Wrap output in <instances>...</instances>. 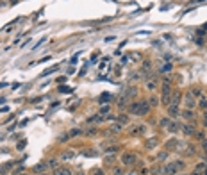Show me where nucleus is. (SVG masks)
<instances>
[{
	"mask_svg": "<svg viewBox=\"0 0 207 175\" xmlns=\"http://www.w3.org/2000/svg\"><path fill=\"white\" fill-rule=\"evenodd\" d=\"M122 163H123V166H134L138 163V156H136V154L127 152V154L122 156Z\"/></svg>",
	"mask_w": 207,
	"mask_h": 175,
	"instance_id": "nucleus-1",
	"label": "nucleus"
},
{
	"mask_svg": "<svg viewBox=\"0 0 207 175\" xmlns=\"http://www.w3.org/2000/svg\"><path fill=\"white\" fill-rule=\"evenodd\" d=\"M50 170L48 166V161H41V163H38L36 166H32V173L34 175H41V173H46Z\"/></svg>",
	"mask_w": 207,
	"mask_h": 175,
	"instance_id": "nucleus-2",
	"label": "nucleus"
},
{
	"mask_svg": "<svg viewBox=\"0 0 207 175\" xmlns=\"http://www.w3.org/2000/svg\"><path fill=\"white\" fill-rule=\"evenodd\" d=\"M184 163H168L164 166V175H173L179 172V168H182Z\"/></svg>",
	"mask_w": 207,
	"mask_h": 175,
	"instance_id": "nucleus-3",
	"label": "nucleus"
},
{
	"mask_svg": "<svg viewBox=\"0 0 207 175\" xmlns=\"http://www.w3.org/2000/svg\"><path fill=\"white\" fill-rule=\"evenodd\" d=\"M184 105H186V109H193V107L196 105V100L191 93H186L184 95Z\"/></svg>",
	"mask_w": 207,
	"mask_h": 175,
	"instance_id": "nucleus-4",
	"label": "nucleus"
},
{
	"mask_svg": "<svg viewBox=\"0 0 207 175\" xmlns=\"http://www.w3.org/2000/svg\"><path fill=\"white\" fill-rule=\"evenodd\" d=\"M168 114H170V118H177V116H180L179 105H177V104H170V105H168Z\"/></svg>",
	"mask_w": 207,
	"mask_h": 175,
	"instance_id": "nucleus-5",
	"label": "nucleus"
},
{
	"mask_svg": "<svg viewBox=\"0 0 207 175\" xmlns=\"http://www.w3.org/2000/svg\"><path fill=\"white\" fill-rule=\"evenodd\" d=\"M145 129H146L145 125H132L129 132L132 134V136H138V134H143V132H145Z\"/></svg>",
	"mask_w": 207,
	"mask_h": 175,
	"instance_id": "nucleus-6",
	"label": "nucleus"
},
{
	"mask_svg": "<svg viewBox=\"0 0 207 175\" xmlns=\"http://www.w3.org/2000/svg\"><path fill=\"white\" fill-rule=\"evenodd\" d=\"M182 132L186 134V136H193V134H195V125H193V123L182 125Z\"/></svg>",
	"mask_w": 207,
	"mask_h": 175,
	"instance_id": "nucleus-7",
	"label": "nucleus"
},
{
	"mask_svg": "<svg viewBox=\"0 0 207 175\" xmlns=\"http://www.w3.org/2000/svg\"><path fill=\"white\" fill-rule=\"evenodd\" d=\"M141 102V105H139V116H143V114H146L148 113V109H150V104L146 102V100H139Z\"/></svg>",
	"mask_w": 207,
	"mask_h": 175,
	"instance_id": "nucleus-8",
	"label": "nucleus"
},
{
	"mask_svg": "<svg viewBox=\"0 0 207 175\" xmlns=\"http://www.w3.org/2000/svg\"><path fill=\"white\" fill-rule=\"evenodd\" d=\"M139 105H141V102H139V100H136V102H132V104L129 105V111H130L132 114H138V116H139Z\"/></svg>",
	"mask_w": 207,
	"mask_h": 175,
	"instance_id": "nucleus-9",
	"label": "nucleus"
},
{
	"mask_svg": "<svg viewBox=\"0 0 207 175\" xmlns=\"http://www.w3.org/2000/svg\"><path fill=\"white\" fill-rule=\"evenodd\" d=\"M180 116H182L184 120H188V122H189V120H193V118H195V114H193V109H184L182 113H180Z\"/></svg>",
	"mask_w": 207,
	"mask_h": 175,
	"instance_id": "nucleus-10",
	"label": "nucleus"
},
{
	"mask_svg": "<svg viewBox=\"0 0 207 175\" xmlns=\"http://www.w3.org/2000/svg\"><path fill=\"white\" fill-rule=\"evenodd\" d=\"M54 175H71V170L70 168H56Z\"/></svg>",
	"mask_w": 207,
	"mask_h": 175,
	"instance_id": "nucleus-11",
	"label": "nucleus"
},
{
	"mask_svg": "<svg viewBox=\"0 0 207 175\" xmlns=\"http://www.w3.org/2000/svg\"><path fill=\"white\" fill-rule=\"evenodd\" d=\"M155 88H157V82L153 79H148L146 80V89L148 91H155Z\"/></svg>",
	"mask_w": 207,
	"mask_h": 175,
	"instance_id": "nucleus-12",
	"label": "nucleus"
},
{
	"mask_svg": "<svg viewBox=\"0 0 207 175\" xmlns=\"http://www.w3.org/2000/svg\"><path fill=\"white\" fill-rule=\"evenodd\" d=\"M11 168H13V163H7L5 166H0V175H7Z\"/></svg>",
	"mask_w": 207,
	"mask_h": 175,
	"instance_id": "nucleus-13",
	"label": "nucleus"
},
{
	"mask_svg": "<svg viewBox=\"0 0 207 175\" xmlns=\"http://www.w3.org/2000/svg\"><path fill=\"white\" fill-rule=\"evenodd\" d=\"M179 129H180V125L175 123V122H171V123L168 125V132H179Z\"/></svg>",
	"mask_w": 207,
	"mask_h": 175,
	"instance_id": "nucleus-14",
	"label": "nucleus"
},
{
	"mask_svg": "<svg viewBox=\"0 0 207 175\" xmlns=\"http://www.w3.org/2000/svg\"><path fill=\"white\" fill-rule=\"evenodd\" d=\"M114 120H118L122 125H125L127 122H129V118H127V114H118V116H114Z\"/></svg>",
	"mask_w": 207,
	"mask_h": 175,
	"instance_id": "nucleus-15",
	"label": "nucleus"
},
{
	"mask_svg": "<svg viewBox=\"0 0 207 175\" xmlns=\"http://www.w3.org/2000/svg\"><path fill=\"white\" fill-rule=\"evenodd\" d=\"M73 156H75V154H73L71 150H70V152H63V154H61V161H68V159H71Z\"/></svg>",
	"mask_w": 207,
	"mask_h": 175,
	"instance_id": "nucleus-16",
	"label": "nucleus"
},
{
	"mask_svg": "<svg viewBox=\"0 0 207 175\" xmlns=\"http://www.w3.org/2000/svg\"><path fill=\"white\" fill-rule=\"evenodd\" d=\"M196 104H198L200 107H202V109H207V98H205V97H200Z\"/></svg>",
	"mask_w": 207,
	"mask_h": 175,
	"instance_id": "nucleus-17",
	"label": "nucleus"
},
{
	"mask_svg": "<svg viewBox=\"0 0 207 175\" xmlns=\"http://www.w3.org/2000/svg\"><path fill=\"white\" fill-rule=\"evenodd\" d=\"M109 113H111V107L109 105H102V109H100V116H109Z\"/></svg>",
	"mask_w": 207,
	"mask_h": 175,
	"instance_id": "nucleus-18",
	"label": "nucleus"
},
{
	"mask_svg": "<svg viewBox=\"0 0 207 175\" xmlns=\"http://www.w3.org/2000/svg\"><path fill=\"white\" fill-rule=\"evenodd\" d=\"M177 145H179V141H177V139H170L168 143H166V146H168V150H171V148H177Z\"/></svg>",
	"mask_w": 207,
	"mask_h": 175,
	"instance_id": "nucleus-19",
	"label": "nucleus"
},
{
	"mask_svg": "<svg viewBox=\"0 0 207 175\" xmlns=\"http://www.w3.org/2000/svg\"><path fill=\"white\" fill-rule=\"evenodd\" d=\"M122 129H123V125H122V123H116V125H112V127H111V132H112V134H116V132H120Z\"/></svg>",
	"mask_w": 207,
	"mask_h": 175,
	"instance_id": "nucleus-20",
	"label": "nucleus"
},
{
	"mask_svg": "<svg viewBox=\"0 0 207 175\" xmlns=\"http://www.w3.org/2000/svg\"><path fill=\"white\" fill-rule=\"evenodd\" d=\"M68 134H70V138H75V136H81V134H82V131H81V129H71Z\"/></svg>",
	"mask_w": 207,
	"mask_h": 175,
	"instance_id": "nucleus-21",
	"label": "nucleus"
},
{
	"mask_svg": "<svg viewBox=\"0 0 207 175\" xmlns=\"http://www.w3.org/2000/svg\"><path fill=\"white\" fill-rule=\"evenodd\" d=\"M57 68H59V66H52V68H50V70H45V72L41 73V75H43V77H46V75H50V73H54V72H56Z\"/></svg>",
	"mask_w": 207,
	"mask_h": 175,
	"instance_id": "nucleus-22",
	"label": "nucleus"
},
{
	"mask_svg": "<svg viewBox=\"0 0 207 175\" xmlns=\"http://www.w3.org/2000/svg\"><path fill=\"white\" fill-rule=\"evenodd\" d=\"M134 95H136V89H134V88H129V89L125 91V97H134Z\"/></svg>",
	"mask_w": 207,
	"mask_h": 175,
	"instance_id": "nucleus-23",
	"label": "nucleus"
},
{
	"mask_svg": "<svg viewBox=\"0 0 207 175\" xmlns=\"http://www.w3.org/2000/svg\"><path fill=\"white\" fill-rule=\"evenodd\" d=\"M57 164H59L57 159H50V161H48V166H50V168H57Z\"/></svg>",
	"mask_w": 207,
	"mask_h": 175,
	"instance_id": "nucleus-24",
	"label": "nucleus"
},
{
	"mask_svg": "<svg viewBox=\"0 0 207 175\" xmlns=\"http://www.w3.org/2000/svg\"><path fill=\"white\" fill-rule=\"evenodd\" d=\"M59 91H63V93H71V88H68V86H61V88H59Z\"/></svg>",
	"mask_w": 207,
	"mask_h": 175,
	"instance_id": "nucleus-25",
	"label": "nucleus"
},
{
	"mask_svg": "<svg viewBox=\"0 0 207 175\" xmlns=\"http://www.w3.org/2000/svg\"><path fill=\"white\" fill-rule=\"evenodd\" d=\"M109 98H111V95H109V93H105V95H102V97H100V104H104L105 100H109Z\"/></svg>",
	"mask_w": 207,
	"mask_h": 175,
	"instance_id": "nucleus-26",
	"label": "nucleus"
},
{
	"mask_svg": "<svg viewBox=\"0 0 207 175\" xmlns=\"http://www.w3.org/2000/svg\"><path fill=\"white\" fill-rule=\"evenodd\" d=\"M166 156H168V152H161V154L157 156V159H159V161H164V159H166Z\"/></svg>",
	"mask_w": 207,
	"mask_h": 175,
	"instance_id": "nucleus-27",
	"label": "nucleus"
},
{
	"mask_svg": "<svg viewBox=\"0 0 207 175\" xmlns=\"http://www.w3.org/2000/svg\"><path fill=\"white\" fill-rule=\"evenodd\" d=\"M159 123H161L163 127H168V125H170V120H168V118H163V120H161Z\"/></svg>",
	"mask_w": 207,
	"mask_h": 175,
	"instance_id": "nucleus-28",
	"label": "nucleus"
},
{
	"mask_svg": "<svg viewBox=\"0 0 207 175\" xmlns=\"http://www.w3.org/2000/svg\"><path fill=\"white\" fill-rule=\"evenodd\" d=\"M93 175H105V172L102 170V168H97V170L93 172Z\"/></svg>",
	"mask_w": 207,
	"mask_h": 175,
	"instance_id": "nucleus-29",
	"label": "nucleus"
},
{
	"mask_svg": "<svg viewBox=\"0 0 207 175\" xmlns=\"http://www.w3.org/2000/svg\"><path fill=\"white\" fill-rule=\"evenodd\" d=\"M148 102H150V105H157V104H159V102H157V97H152Z\"/></svg>",
	"mask_w": 207,
	"mask_h": 175,
	"instance_id": "nucleus-30",
	"label": "nucleus"
},
{
	"mask_svg": "<svg viewBox=\"0 0 207 175\" xmlns=\"http://www.w3.org/2000/svg\"><path fill=\"white\" fill-rule=\"evenodd\" d=\"M84 134H88V136H95V134H97V131H95V129H88Z\"/></svg>",
	"mask_w": 207,
	"mask_h": 175,
	"instance_id": "nucleus-31",
	"label": "nucleus"
},
{
	"mask_svg": "<svg viewBox=\"0 0 207 175\" xmlns=\"http://www.w3.org/2000/svg\"><path fill=\"white\" fill-rule=\"evenodd\" d=\"M68 138H70V134L66 132V134H63V136H59V141H66V139H68Z\"/></svg>",
	"mask_w": 207,
	"mask_h": 175,
	"instance_id": "nucleus-32",
	"label": "nucleus"
},
{
	"mask_svg": "<svg viewBox=\"0 0 207 175\" xmlns=\"http://www.w3.org/2000/svg\"><path fill=\"white\" fill-rule=\"evenodd\" d=\"M25 143H27L25 139H23V141H20V145H18V150H23V148H25Z\"/></svg>",
	"mask_w": 207,
	"mask_h": 175,
	"instance_id": "nucleus-33",
	"label": "nucleus"
},
{
	"mask_svg": "<svg viewBox=\"0 0 207 175\" xmlns=\"http://www.w3.org/2000/svg\"><path fill=\"white\" fill-rule=\"evenodd\" d=\"M161 72H171V64H166V66H163V70Z\"/></svg>",
	"mask_w": 207,
	"mask_h": 175,
	"instance_id": "nucleus-34",
	"label": "nucleus"
},
{
	"mask_svg": "<svg viewBox=\"0 0 207 175\" xmlns=\"http://www.w3.org/2000/svg\"><path fill=\"white\" fill-rule=\"evenodd\" d=\"M153 146H155V139H150L148 141V148H153Z\"/></svg>",
	"mask_w": 207,
	"mask_h": 175,
	"instance_id": "nucleus-35",
	"label": "nucleus"
},
{
	"mask_svg": "<svg viewBox=\"0 0 207 175\" xmlns=\"http://www.w3.org/2000/svg\"><path fill=\"white\" fill-rule=\"evenodd\" d=\"M105 161H107V163H112V161H114V156H107V157H105Z\"/></svg>",
	"mask_w": 207,
	"mask_h": 175,
	"instance_id": "nucleus-36",
	"label": "nucleus"
},
{
	"mask_svg": "<svg viewBox=\"0 0 207 175\" xmlns=\"http://www.w3.org/2000/svg\"><path fill=\"white\" fill-rule=\"evenodd\" d=\"M202 148L207 150V141H204V139H202Z\"/></svg>",
	"mask_w": 207,
	"mask_h": 175,
	"instance_id": "nucleus-37",
	"label": "nucleus"
},
{
	"mask_svg": "<svg viewBox=\"0 0 207 175\" xmlns=\"http://www.w3.org/2000/svg\"><path fill=\"white\" fill-rule=\"evenodd\" d=\"M77 175H86V173H84V172H79V173H77Z\"/></svg>",
	"mask_w": 207,
	"mask_h": 175,
	"instance_id": "nucleus-38",
	"label": "nucleus"
},
{
	"mask_svg": "<svg viewBox=\"0 0 207 175\" xmlns=\"http://www.w3.org/2000/svg\"><path fill=\"white\" fill-rule=\"evenodd\" d=\"M204 118H205V120H207V113H205V114H204Z\"/></svg>",
	"mask_w": 207,
	"mask_h": 175,
	"instance_id": "nucleus-39",
	"label": "nucleus"
},
{
	"mask_svg": "<svg viewBox=\"0 0 207 175\" xmlns=\"http://www.w3.org/2000/svg\"><path fill=\"white\" fill-rule=\"evenodd\" d=\"M22 175H29V173H22Z\"/></svg>",
	"mask_w": 207,
	"mask_h": 175,
	"instance_id": "nucleus-40",
	"label": "nucleus"
},
{
	"mask_svg": "<svg viewBox=\"0 0 207 175\" xmlns=\"http://www.w3.org/2000/svg\"><path fill=\"white\" fill-rule=\"evenodd\" d=\"M41 175H46V173H41Z\"/></svg>",
	"mask_w": 207,
	"mask_h": 175,
	"instance_id": "nucleus-41",
	"label": "nucleus"
},
{
	"mask_svg": "<svg viewBox=\"0 0 207 175\" xmlns=\"http://www.w3.org/2000/svg\"><path fill=\"white\" fill-rule=\"evenodd\" d=\"M205 164H207V161H205Z\"/></svg>",
	"mask_w": 207,
	"mask_h": 175,
	"instance_id": "nucleus-42",
	"label": "nucleus"
}]
</instances>
